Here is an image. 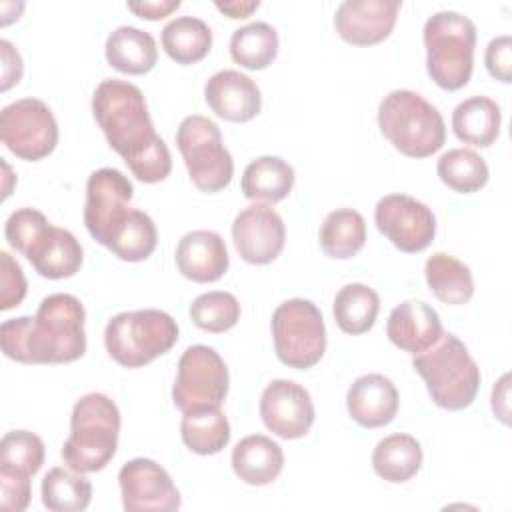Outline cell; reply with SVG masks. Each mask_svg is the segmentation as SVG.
Returning a JSON list of instances; mask_svg holds the SVG:
<instances>
[{"mask_svg":"<svg viewBox=\"0 0 512 512\" xmlns=\"http://www.w3.org/2000/svg\"><path fill=\"white\" fill-rule=\"evenodd\" d=\"M412 366L422 376L436 406L456 412L474 402L480 388V368L458 336L442 334L434 346L414 356Z\"/></svg>","mask_w":512,"mask_h":512,"instance_id":"277c9868","label":"cell"},{"mask_svg":"<svg viewBox=\"0 0 512 512\" xmlns=\"http://www.w3.org/2000/svg\"><path fill=\"white\" fill-rule=\"evenodd\" d=\"M182 442L200 456L218 454L230 442V422L222 408L186 412L180 422Z\"/></svg>","mask_w":512,"mask_h":512,"instance_id":"4dcf8cb0","label":"cell"},{"mask_svg":"<svg viewBox=\"0 0 512 512\" xmlns=\"http://www.w3.org/2000/svg\"><path fill=\"white\" fill-rule=\"evenodd\" d=\"M180 0H138V2H128V10H132L138 18L144 20H160L174 10L180 8Z\"/></svg>","mask_w":512,"mask_h":512,"instance_id":"ee69618b","label":"cell"},{"mask_svg":"<svg viewBox=\"0 0 512 512\" xmlns=\"http://www.w3.org/2000/svg\"><path fill=\"white\" fill-rule=\"evenodd\" d=\"M86 310L66 292L46 296L36 316H18L0 326L2 352L22 364H68L86 352Z\"/></svg>","mask_w":512,"mask_h":512,"instance_id":"7a4b0ae2","label":"cell"},{"mask_svg":"<svg viewBox=\"0 0 512 512\" xmlns=\"http://www.w3.org/2000/svg\"><path fill=\"white\" fill-rule=\"evenodd\" d=\"M426 70L436 86L454 92L468 84L474 68L476 26L454 10L432 14L422 30Z\"/></svg>","mask_w":512,"mask_h":512,"instance_id":"8992f818","label":"cell"},{"mask_svg":"<svg viewBox=\"0 0 512 512\" xmlns=\"http://www.w3.org/2000/svg\"><path fill=\"white\" fill-rule=\"evenodd\" d=\"M162 48L178 64L200 62L212 48V30L196 16H178L162 28Z\"/></svg>","mask_w":512,"mask_h":512,"instance_id":"f546056e","label":"cell"},{"mask_svg":"<svg viewBox=\"0 0 512 512\" xmlns=\"http://www.w3.org/2000/svg\"><path fill=\"white\" fill-rule=\"evenodd\" d=\"M126 512H174L180 492L166 468L150 458H132L118 472Z\"/></svg>","mask_w":512,"mask_h":512,"instance_id":"5bb4252c","label":"cell"},{"mask_svg":"<svg viewBox=\"0 0 512 512\" xmlns=\"http://www.w3.org/2000/svg\"><path fill=\"white\" fill-rule=\"evenodd\" d=\"M56 226H52L46 216L36 208H18L14 210L4 224V236L8 244L26 256L32 264L48 248Z\"/></svg>","mask_w":512,"mask_h":512,"instance_id":"1f68e13d","label":"cell"},{"mask_svg":"<svg viewBox=\"0 0 512 512\" xmlns=\"http://www.w3.org/2000/svg\"><path fill=\"white\" fill-rule=\"evenodd\" d=\"M294 180V168L286 160L278 156H260L244 168L240 188L248 200L276 204L290 194Z\"/></svg>","mask_w":512,"mask_h":512,"instance_id":"d4e9b609","label":"cell"},{"mask_svg":"<svg viewBox=\"0 0 512 512\" xmlns=\"http://www.w3.org/2000/svg\"><path fill=\"white\" fill-rule=\"evenodd\" d=\"M92 114L132 176L144 184H156L170 174V150L154 130L144 94L136 84L120 78L102 80L92 94Z\"/></svg>","mask_w":512,"mask_h":512,"instance_id":"6da1fadb","label":"cell"},{"mask_svg":"<svg viewBox=\"0 0 512 512\" xmlns=\"http://www.w3.org/2000/svg\"><path fill=\"white\" fill-rule=\"evenodd\" d=\"M42 504L52 512H82L92 500V484L72 468L56 466L42 478Z\"/></svg>","mask_w":512,"mask_h":512,"instance_id":"d6a6232c","label":"cell"},{"mask_svg":"<svg viewBox=\"0 0 512 512\" xmlns=\"http://www.w3.org/2000/svg\"><path fill=\"white\" fill-rule=\"evenodd\" d=\"M274 350L282 364L308 370L326 352V326L318 306L304 298L282 302L272 314Z\"/></svg>","mask_w":512,"mask_h":512,"instance_id":"ba28073f","label":"cell"},{"mask_svg":"<svg viewBox=\"0 0 512 512\" xmlns=\"http://www.w3.org/2000/svg\"><path fill=\"white\" fill-rule=\"evenodd\" d=\"M0 62H2V92L10 90L14 84L20 82L22 78V58L20 52L12 46L8 40H0Z\"/></svg>","mask_w":512,"mask_h":512,"instance_id":"7bdbcfd3","label":"cell"},{"mask_svg":"<svg viewBox=\"0 0 512 512\" xmlns=\"http://www.w3.org/2000/svg\"><path fill=\"white\" fill-rule=\"evenodd\" d=\"M2 144L22 160L46 158L58 144V122L46 102L20 98L0 112Z\"/></svg>","mask_w":512,"mask_h":512,"instance_id":"8fae6325","label":"cell"},{"mask_svg":"<svg viewBox=\"0 0 512 512\" xmlns=\"http://www.w3.org/2000/svg\"><path fill=\"white\" fill-rule=\"evenodd\" d=\"M82 258V246L76 236L70 230L56 226L48 248L36 262H32V268L42 278L60 280L74 276L82 266Z\"/></svg>","mask_w":512,"mask_h":512,"instance_id":"74e56055","label":"cell"},{"mask_svg":"<svg viewBox=\"0 0 512 512\" xmlns=\"http://www.w3.org/2000/svg\"><path fill=\"white\" fill-rule=\"evenodd\" d=\"M486 70L494 80L512 82V38L508 34L496 36L488 42L484 52Z\"/></svg>","mask_w":512,"mask_h":512,"instance_id":"60d3db41","label":"cell"},{"mask_svg":"<svg viewBox=\"0 0 512 512\" xmlns=\"http://www.w3.org/2000/svg\"><path fill=\"white\" fill-rule=\"evenodd\" d=\"M424 276L430 292L444 304L460 306L474 296L470 268L446 252H436L426 260Z\"/></svg>","mask_w":512,"mask_h":512,"instance_id":"4316f807","label":"cell"},{"mask_svg":"<svg viewBox=\"0 0 512 512\" xmlns=\"http://www.w3.org/2000/svg\"><path fill=\"white\" fill-rule=\"evenodd\" d=\"M176 146L198 190L218 192L230 184L234 162L216 122L200 114L186 116L176 130Z\"/></svg>","mask_w":512,"mask_h":512,"instance_id":"9c48e42d","label":"cell"},{"mask_svg":"<svg viewBox=\"0 0 512 512\" xmlns=\"http://www.w3.org/2000/svg\"><path fill=\"white\" fill-rule=\"evenodd\" d=\"M104 54L112 68L132 76L150 72L158 60L154 36L136 26H118L112 30L106 38Z\"/></svg>","mask_w":512,"mask_h":512,"instance_id":"603a6c76","label":"cell"},{"mask_svg":"<svg viewBox=\"0 0 512 512\" xmlns=\"http://www.w3.org/2000/svg\"><path fill=\"white\" fill-rule=\"evenodd\" d=\"M346 408L362 428L386 426L398 412V390L384 374H362L346 392Z\"/></svg>","mask_w":512,"mask_h":512,"instance_id":"44dd1931","label":"cell"},{"mask_svg":"<svg viewBox=\"0 0 512 512\" xmlns=\"http://www.w3.org/2000/svg\"><path fill=\"white\" fill-rule=\"evenodd\" d=\"M178 272L198 284L220 280L228 266V248L220 234L212 230L186 232L176 246Z\"/></svg>","mask_w":512,"mask_h":512,"instance_id":"d6986e66","label":"cell"},{"mask_svg":"<svg viewBox=\"0 0 512 512\" xmlns=\"http://www.w3.org/2000/svg\"><path fill=\"white\" fill-rule=\"evenodd\" d=\"M282 468V446L264 434H250L232 450V470L250 486L272 484L280 476Z\"/></svg>","mask_w":512,"mask_h":512,"instance_id":"7402d4cb","label":"cell"},{"mask_svg":"<svg viewBox=\"0 0 512 512\" xmlns=\"http://www.w3.org/2000/svg\"><path fill=\"white\" fill-rule=\"evenodd\" d=\"M378 310H380V296L376 294L374 288L360 282L342 286L336 292L334 304H332V312L338 328L352 336L368 332L376 322Z\"/></svg>","mask_w":512,"mask_h":512,"instance_id":"f1b7e54d","label":"cell"},{"mask_svg":"<svg viewBox=\"0 0 512 512\" xmlns=\"http://www.w3.org/2000/svg\"><path fill=\"white\" fill-rule=\"evenodd\" d=\"M232 240L244 262L262 266L280 256L286 228L274 208L256 202L236 214L232 222Z\"/></svg>","mask_w":512,"mask_h":512,"instance_id":"2e32d148","label":"cell"},{"mask_svg":"<svg viewBox=\"0 0 512 512\" xmlns=\"http://www.w3.org/2000/svg\"><path fill=\"white\" fill-rule=\"evenodd\" d=\"M366 242V222L354 208L332 210L320 226V248L326 256L348 260L356 256Z\"/></svg>","mask_w":512,"mask_h":512,"instance_id":"83f0119b","label":"cell"},{"mask_svg":"<svg viewBox=\"0 0 512 512\" xmlns=\"http://www.w3.org/2000/svg\"><path fill=\"white\" fill-rule=\"evenodd\" d=\"M192 322L206 332L220 334L240 320V302L224 290H210L194 298L190 304Z\"/></svg>","mask_w":512,"mask_h":512,"instance_id":"f35d334b","label":"cell"},{"mask_svg":"<svg viewBox=\"0 0 512 512\" xmlns=\"http://www.w3.org/2000/svg\"><path fill=\"white\" fill-rule=\"evenodd\" d=\"M26 296V278L20 264L8 254L0 252V310L18 306Z\"/></svg>","mask_w":512,"mask_h":512,"instance_id":"ab89813d","label":"cell"},{"mask_svg":"<svg viewBox=\"0 0 512 512\" xmlns=\"http://www.w3.org/2000/svg\"><path fill=\"white\" fill-rule=\"evenodd\" d=\"M508 380H510V376L508 374H504L502 378H500V382L494 386V390H492V410H494V414L504 422V424H510V410H508Z\"/></svg>","mask_w":512,"mask_h":512,"instance_id":"f6af8a7d","label":"cell"},{"mask_svg":"<svg viewBox=\"0 0 512 512\" xmlns=\"http://www.w3.org/2000/svg\"><path fill=\"white\" fill-rule=\"evenodd\" d=\"M156 242L158 232L154 220L146 212L132 208L106 248L124 262H142L154 252Z\"/></svg>","mask_w":512,"mask_h":512,"instance_id":"d590c367","label":"cell"},{"mask_svg":"<svg viewBox=\"0 0 512 512\" xmlns=\"http://www.w3.org/2000/svg\"><path fill=\"white\" fill-rule=\"evenodd\" d=\"M214 6L224 12L228 18H248L254 10H258L260 2L258 0H232V2H220L216 0Z\"/></svg>","mask_w":512,"mask_h":512,"instance_id":"bcb514c9","label":"cell"},{"mask_svg":"<svg viewBox=\"0 0 512 512\" xmlns=\"http://www.w3.org/2000/svg\"><path fill=\"white\" fill-rule=\"evenodd\" d=\"M230 386V374L222 356L204 344L188 346L180 360L172 386L174 406L186 414L204 408H220Z\"/></svg>","mask_w":512,"mask_h":512,"instance_id":"30bf717a","label":"cell"},{"mask_svg":"<svg viewBox=\"0 0 512 512\" xmlns=\"http://www.w3.org/2000/svg\"><path fill=\"white\" fill-rule=\"evenodd\" d=\"M44 464V442L28 430L6 432L0 440V470L34 476Z\"/></svg>","mask_w":512,"mask_h":512,"instance_id":"8d00e7d4","label":"cell"},{"mask_svg":"<svg viewBox=\"0 0 512 512\" xmlns=\"http://www.w3.org/2000/svg\"><path fill=\"white\" fill-rule=\"evenodd\" d=\"M500 124V106L488 96H470L452 112V130L456 138L478 148H488L498 140Z\"/></svg>","mask_w":512,"mask_h":512,"instance_id":"cb8c5ba5","label":"cell"},{"mask_svg":"<svg viewBox=\"0 0 512 512\" xmlns=\"http://www.w3.org/2000/svg\"><path fill=\"white\" fill-rule=\"evenodd\" d=\"M204 98L212 112L228 122H248L262 108L258 84L238 70L212 74L204 86Z\"/></svg>","mask_w":512,"mask_h":512,"instance_id":"ac0fdd59","label":"cell"},{"mask_svg":"<svg viewBox=\"0 0 512 512\" xmlns=\"http://www.w3.org/2000/svg\"><path fill=\"white\" fill-rule=\"evenodd\" d=\"M400 0H346L336 8L334 28L352 46H372L394 30Z\"/></svg>","mask_w":512,"mask_h":512,"instance_id":"e0dca14e","label":"cell"},{"mask_svg":"<svg viewBox=\"0 0 512 512\" xmlns=\"http://www.w3.org/2000/svg\"><path fill=\"white\" fill-rule=\"evenodd\" d=\"M178 340L176 320L156 308L112 316L104 330L108 356L124 368H140L166 354Z\"/></svg>","mask_w":512,"mask_h":512,"instance_id":"52a82bcc","label":"cell"},{"mask_svg":"<svg viewBox=\"0 0 512 512\" xmlns=\"http://www.w3.org/2000/svg\"><path fill=\"white\" fill-rule=\"evenodd\" d=\"M438 178L454 192L472 194L486 186L490 170L486 160L468 148H452L438 158Z\"/></svg>","mask_w":512,"mask_h":512,"instance_id":"e575fe53","label":"cell"},{"mask_svg":"<svg viewBox=\"0 0 512 512\" xmlns=\"http://www.w3.org/2000/svg\"><path fill=\"white\" fill-rule=\"evenodd\" d=\"M120 434V410L116 402L90 392L76 400L70 416V436L62 444V460L68 468L88 474L106 468L114 458Z\"/></svg>","mask_w":512,"mask_h":512,"instance_id":"3957f363","label":"cell"},{"mask_svg":"<svg viewBox=\"0 0 512 512\" xmlns=\"http://www.w3.org/2000/svg\"><path fill=\"white\" fill-rule=\"evenodd\" d=\"M378 128L408 158H428L446 140V126L438 108L414 90H392L382 98Z\"/></svg>","mask_w":512,"mask_h":512,"instance_id":"5b68a950","label":"cell"},{"mask_svg":"<svg viewBox=\"0 0 512 512\" xmlns=\"http://www.w3.org/2000/svg\"><path fill=\"white\" fill-rule=\"evenodd\" d=\"M376 228L402 252L416 254L430 246L436 234V216L408 194H388L374 208Z\"/></svg>","mask_w":512,"mask_h":512,"instance_id":"4fadbf2b","label":"cell"},{"mask_svg":"<svg viewBox=\"0 0 512 512\" xmlns=\"http://www.w3.org/2000/svg\"><path fill=\"white\" fill-rule=\"evenodd\" d=\"M278 32L266 22H250L232 32L230 56L246 70L268 68L278 54Z\"/></svg>","mask_w":512,"mask_h":512,"instance_id":"836d02e7","label":"cell"},{"mask_svg":"<svg viewBox=\"0 0 512 512\" xmlns=\"http://www.w3.org/2000/svg\"><path fill=\"white\" fill-rule=\"evenodd\" d=\"M422 446L410 434H390L382 438L372 452L374 472L390 482L402 484L414 478L422 466Z\"/></svg>","mask_w":512,"mask_h":512,"instance_id":"484cf974","label":"cell"},{"mask_svg":"<svg viewBox=\"0 0 512 512\" xmlns=\"http://www.w3.org/2000/svg\"><path fill=\"white\" fill-rule=\"evenodd\" d=\"M132 196V182L116 168H98L88 176L84 224L98 244L108 246L112 236L126 222L132 210Z\"/></svg>","mask_w":512,"mask_h":512,"instance_id":"7c38bea8","label":"cell"},{"mask_svg":"<svg viewBox=\"0 0 512 512\" xmlns=\"http://www.w3.org/2000/svg\"><path fill=\"white\" fill-rule=\"evenodd\" d=\"M260 416L272 434L296 440L306 436L314 424V402L302 384L278 378L260 396Z\"/></svg>","mask_w":512,"mask_h":512,"instance_id":"9a60e30c","label":"cell"},{"mask_svg":"<svg viewBox=\"0 0 512 512\" xmlns=\"http://www.w3.org/2000/svg\"><path fill=\"white\" fill-rule=\"evenodd\" d=\"M30 478L0 470V508L6 512H22L30 504Z\"/></svg>","mask_w":512,"mask_h":512,"instance_id":"b9f144b4","label":"cell"},{"mask_svg":"<svg viewBox=\"0 0 512 512\" xmlns=\"http://www.w3.org/2000/svg\"><path fill=\"white\" fill-rule=\"evenodd\" d=\"M438 312L424 300H406L392 308L386 322L390 342L410 354H420L434 346L442 336Z\"/></svg>","mask_w":512,"mask_h":512,"instance_id":"ffe728a7","label":"cell"}]
</instances>
